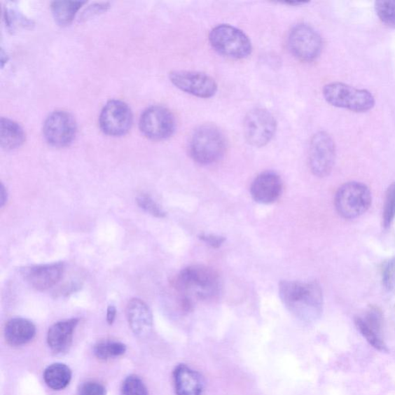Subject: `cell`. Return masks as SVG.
Masks as SVG:
<instances>
[{
  "mask_svg": "<svg viewBox=\"0 0 395 395\" xmlns=\"http://www.w3.org/2000/svg\"><path fill=\"white\" fill-rule=\"evenodd\" d=\"M107 391L104 385L95 382L83 383L78 390V395H106Z\"/></svg>",
  "mask_w": 395,
  "mask_h": 395,
  "instance_id": "4dcf8cb0",
  "label": "cell"
},
{
  "mask_svg": "<svg viewBox=\"0 0 395 395\" xmlns=\"http://www.w3.org/2000/svg\"><path fill=\"white\" fill-rule=\"evenodd\" d=\"M174 387L177 395H201L203 381L195 370L180 364L174 371Z\"/></svg>",
  "mask_w": 395,
  "mask_h": 395,
  "instance_id": "d6986e66",
  "label": "cell"
},
{
  "mask_svg": "<svg viewBox=\"0 0 395 395\" xmlns=\"http://www.w3.org/2000/svg\"><path fill=\"white\" fill-rule=\"evenodd\" d=\"M130 108L123 102L113 100L104 106L99 118L102 130L110 136L125 134L132 124Z\"/></svg>",
  "mask_w": 395,
  "mask_h": 395,
  "instance_id": "7c38bea8",
  "label": "cell"
},
{
  "mask_svg": "<svg viewBox=\"0 0 395 395\" xmlns=\"http://www.w3.org/2000/svg\"><path fill=\"white\" fill-rule=\"evenodd\" d=\"M382 282L387 291L395 287V257L386 261L382 270Z\"/></svg>",
  "mask_w": 395,
  "mask_h": 395,
  "instance_id": "f1b7e54d",
  "label": "cell"
},
{
  "mask_svg": "<svg viewBox=\"0 0 395 395\" xmlns=\"http://www.w3.org/2000/svg\"><path fill=\"white\" fill-rule=\"evenodd\" d=\"M173 285L183 298L208 300L219 295L221 281L214 269L204 265H192L179 273Z\"/></svg>",
  "mask_w": 395,
  "mask_h": 395,
  "instance_id": "7a4b0ae2",
  "label": "cell"
},
{
  "mask_svg": "<svg viewBox=\"0 0 395 395\" xmlns=\"http://www.w3.org/2000/svg\"><path fill=\"white\" fill-rule=\"evenodd\" d=\"M6 22L7 26L11 28L13 30L18 28V27H27L32 26V21L29 20L25 18L22 15L15 12L13 11H6Z\"/></svg>",
  "mask_w": 395,
  "mask_h": 395,
  "instance_id": "f546056e",
  "label": "cell"
},
{
  "mask_svg": "<svg viewBox=\"0 0 395 395\" xmlns=\"http://www.w3.org/2000/svg\"><path fill=\"white\" fill-rule=\"evenodd\" d=\"M123 395H148L147 387L138 376H128L121 387Z\"/></svg>",
  "mask_w": 395,
  "mask_h": 395,
  "instance_id": "4316f807",
  "label": "cell"
},
{
  "mask_svg": "<svg viewBox=\"0 0 395 395\" xmlns=\"http://www.w3.org/2000/svg\"><path fill=\"white\" fill-rule=\"evenodd\" d=\"M8 200V193H7V190L4 187V186L1 185V188H0V206L4 207Z\"/></svg>",
  "mask_w": 395,
  "mask_h": 395,
  "instance_id": "e575fe53",
  "label": "cell"
},
{
  "mask_svg": "<svg viewBox=\"0 0 395 395\" xmlns=\"http://www.w3.org/2000/svg\"><path fill=\"white\" fill-rule=\"evenodd\" d=\"M279 294L286 309L303 321H314L322 314L323 291L320 284L316 281L308 283L281 281Z\"/></svg>",
  "mask_w": 395,
  "mask_h": 395,
  "instance_id": "6da1fadb",
  "label": "cell"
},
{
  "mask_svg": "<svg viewBox=\"0 0 395 395\" xmlns=\"http://www.w3.org/2000/svg\"><path fill=\"white\" fill-rule=\"evenodd\" d=\"M126 314L135 335L141 338L148 337L153 331V317L146 303L141 299H132L127 303Z\"/></svg>",
  "mask_w": 395,
  "mask_h": 395,
  "instance_id": "e0dca14e",
  "label": "cell"
},
{
  "mask_svg": "<svg viewBox=\"0 0 395 395\" xmlns=\"http://www.w3.org/2000/svg\"><path fill=\"white\" fill-rule=\"evenodd\" d=\"M126 346L117 341L105 340L98 343L94 349L95 354L101 360L118 358L126 352Z\"/></svg>",
  "mask_w": 395,
  "mask_h": 395,
  "instance_id": "cb8c5ba5",
  "label": "cell"
},
{
  "mask_svg": "<svg viewBox=\"0 0 395 395\" xmlns=\"http://www.w3.org/2000/svg\"><path fill=\"white\" fill-rule=\"evenodd\" d=\"M25 141L22 128L14 121L2 118L0 120V144L7 151L16 149Z\"/></svg>",
  "mask_w": 395,
  "mask_h": 395,
  "instance_id": "44dd1931",
  "label": "cell"
},
{
  "mask_svg": "<svg viewBox=\"0 0 395 395\" xmlns=\"http://www.w3.org/2000/svg\"><path fill=\"white\" fill-rule=\"evenodd\" d=\"M200 239L207 243V244L211 247L215 249H218L221 247L226 241L225 237L212 234H202L200 235Z\"/></svg>",
  "mask_w": 395,
  "mask_h": 395,
  "instance_id": "1f68e13d",
  "label": "cell"
},
{
  "mask_svg": "<svg viewBox=\"0 0 395 395\" xmlns=\"http://www.w3.org/2000/svg\"><path fill=\"white\" fill-rule=\"evenodd\" d=\"M117 310L115 306H109L107 310V322L111 325L116 320Z\"/></svg>",
  "mask_w": 395,
  "mask_h": 395,
  "instance_id": "836d02e7",
  "label": "cell"
},
{
  "mask_svg": "<svg viewBox=\"0 0 395 395\" xmlns=\"http://www.w3.org/2000/svg\"><path fill=\"white\" fill-rule=\"evenodd\" d=\"M189 154L193 160L203 165L214 164L221 159L226 150L224 134L214 125L196 128L190 139Z\"/></svg>",
  "mask_w": 395,
  "mask_h": 395,
  "instance_id": "3957f363",
  "label": "cell"
},
{
  "mask_svg": "<svg viewBox=\"0 0 395 395\" xmlns=\"http://www.w3.org/2000/svg\"><path fill=\"white\" fill-rule=\"evenodd\" d=\"M77 133V125L69 113L60 111L50 113L43 125L44 138L56 148L69 146Z\"/></svg>",
  "mask_w": 395,
  "mask_h": 395,
  "instance_id": "8fae6325",
  "label": "cell"
},
{
  "mask_svg": "<svg viewBox=\"0 0 395 395\" xmlns=\"http://www.w3.org/2000/svg\"><path fill=\"white\" fill-rule=\"evenodd\" d=\"M382 219L383 227L389 229L395 219V181L387 189Z\"/></svg>",
  "mask_w": 395,
  "mask_h": 395,
  "instance_id": "484cf974",
  "label": "cell"
},
{
  "mask_svg": "<svg viewBox=\"0 0 395 395\" xmlns=\"http://www.w3.org/2000/svg\"><path fill=\"white\" fill-rule=\"evenodd\" d=\"M209 39L212 48L224 57L240 60L251 55V41L237 27L219 25L211 30Z\"/></svg>",
  "mask_w": 395,
  "mask_h": 395,
  "instance_id": "8992f818",
  "label": "cell"
},
{
  "mask_svg": "<svg viewBox=\"0 0 395 395\" xmlns=\"http://www.w3.org/2000/svg\"><path fill=\"white\" fill-rule=\"evenodd\" d=\"M277 120L265 109L257 108L250 111L244 120V135L250 146L261 148L267 146L277 131Z\"/></svg>",
  "mask_w": 395,
  "mask_h": 395,
  "instance_id": "9c48e42d",
  "label": "cell"
},
{
  "mask_svg": "<svg viewBox=\"0 0 395 395\" xmlns=\"http://www.w3.org/2000/svg\"><path fill=\"white\" fill-rule=\"evenodd\" d=\"M109 7L108 3H99L89 7L85 13H83L82 19H87L90 17L94 16L95 14L106 11Z\"/></svg>",
  "mask_w": 395,
  "mask_h": 395,
  "instance_id": "d6a6232c",
  "label": "cell"
},
{
  "mask_svg": "<svg viewBox=\"0 0 395 395\" xmlns=\"http://www.w3.org/2000/svg\"><path fill=\"white\" fill-rule=\"evenodd\" d=\"M72 372L69 367L64 363H53L44 371L45 383L50 389L55 391L63 390L69 385Z\"/></svg>",
  "mask_w": 395,
  "mask_h": 395,
  "instance_id": "7402d4cb",
  "label": "cell"
},
{
  "mask_svg": "<svg viewBox=\"0 0 395 395\" xmlns=\"http://www.w3.org/2000/svg\"><path fill=\"white\" fill-rule=\"evenodd\" d=\"M354 323L356 329L370 345L379 352L389 351L383 338V314L381 310L370 306L366 314L354 319Z\"/></svg>",
  "mask_w": 395,
  "mask_h": 395,
  "instance_id": "5bb4252c",
  "label": "cell"
},
{
  "mask_svg": "<svg viewBox=\"0 0 395 395\" xmlns=\"http://www.w3.org/2000/svg\"><path fill=\"white\" fill-rule=\"evenodd\" d=\"M35 325L25 318H13L6 324L5 338L13 346L24 345L35 337Z\"/></svg>",
  "mask_w": 395,
  "mask_h": 395,
  "instance_id": "ffe728a7",
  "label": "cell"
},
{
  "mask_svg": "<svg viewBox=\"0 0 395 395\" xmlns=\"http://www.w3.org/2000/svg\"><path fill=\"white\" fill-rule=\"evenodd\" d=\"M62 263L34 265L25 269L24 275L27 282L37 291H43L55 286L63 276Z\"/></svg>",
  "mask_w": 395,
  "mask_h": 395,
  "instance_id": "2e32d148",
  "label": "cell"
},
{
  "mask_svg": "<svg viewBox=\"0 0 395 395\" xmlns=\"http://www.w3.org/2000/svg\"><path fill=\"white\" fill-rule=\"evenodd\" d=\"M169 78L174 86L198 97L210 98L217 92L216 82L207 74L176 71L169 74Z\"/></svg>",
  "mask_w": 395,
  "mask_h": 395,
  "instance_id": "4fadbf2b",
  "label": "cell"
},
{
  "mask_svg": "<svg viewBox=\"0 0 395 395\" xmlns=\"http://www.w3.org/2000/svg\"><path fill=\"white\" fill-rule=\"evenodd\" d=\"M78 321V319H71L51 326L48 333V344L53 352L64 354L69 350Z\"/></svg>",
  "mask_w": 395,
  "mask_h": 395,
  "instance_id": "ac0fdd59",
  "label": "cell"
},
{
  "mask_svg": "<svg viewBox=\"0 0 395 395\" xmlns=\"http://www.w3.org/2000/svg\"><path fill=\"white\" fill-rule=\"evenodd\" d=\"M136 202L140 208L155 217L165 218L166 216L165 212L162 207L147 194H141L137 197Z\"/></svg>",
  "mask_w": 395,
  "mask_h": 395,
  "instance_id": "83f0119b",
  "label": "cell"
},
{
  "mask_svg": "<svg viewBox=\"0 0 395 395\" xmlns=\"http://www.w3.org/2000/svg\"><path fill=\"white\" fill-rule=\"evenodd\" d=\"M369 188L359 181H349L341 186L334 197V206L340 216L354 219L366 214L371 206Z\"/></svg>",
  "mask_w": 395,
  "mask_h": 395,
  "instance_id": "5b68a950",
  "label": "cell"
},
{
  "mask_svg": "<svg viewBox=\"0 0 395 395\" xmlns=\"http://www.w3.org/2000/svg\"><path fill=\"white\" fill-rule=\"evenodd\" d=\"M283 4L291 6H301L303 4H306L307 2H300V1H286L284 2Z\"/></svg>",
  "mask_w": 395,
  "mask_h": 395,
  "instance_id": "d590c367",
  "label": "cell"
},
{
  "mask_svg": "<svg viewBox=\"0 0 395 395\" xmlns=\"http://www.w3.org/2000/svg\"><path fill=\"white\" fill-rule=\"evenodd\" d=\"M323 95L326 102L333 107L356 113L367 112L375 107V99L370 91L359 89L341 82L325 85Z\"/></svg>",
  "mask_w": 395,
  "mask_h": 395,
  "instance_id": "277c9868",
  "label": "cell"
},
{
  "mask_svg": "<svg viewBox=\"0 0 395 395\" xmlns=\"http://www.w3.org/2000/svg\"><path fill=\"white\" fill-rule=\"evenodd\" d=\"M336 158V146L332 137L325 132L316 133L309 148V166L315 176L324 178L331 174Z\"/></svg>",
  "mask_w": 395,
  "mask_h": 395,
  "instance_id": "ba28073f",
  "label": "cell"
},
{
  "mask_svg": "<svg viewBox=\"0 0 395 395\" xmlns=\"http://www.w3.org/2000/svg\"><path fill=\"white\" fill-rule=\"evenodd\" d=\"M377 18L384 25L395 28V0H380L375 3Z\"/></svg>",
  "mask_w": 395,
  "mask_h": 395,
  "instance_id": "d4e9b609",
  "label": "cell"
},
{
  "mask_svg": "<svg viewBox=\"0 0 395 395\" xmlns=\"http://www.w3.org/2000/svg\"><path fill=\"white\" fill-rule=\"evenodd\" d=\"M139 126L141 132L148 139L165 140L176 130V120L169 109L162 106H153L143 112Z\"/></svg>",
  "mask_w": 395,
  "mask_h": 395,
  "instance_id": "30bf717a",
  "label": "cell"
},
{
  "mask_svg": "<svg viewBox=\"0 0 395 395\" xmlns=\"http://www.w3.org/2000/svg\"><path fill=\"white\" fill-rule=\"evenodd\" d=\"M283 182L275 172H265L253 181L250 193L255 202L269 205L277 202L282 194Z\"/></svg>",
  "mask_w": 395,
  "mask_h": 395,
  "instance_id": "9a60e30c",
  "label": "cell"
},
{
  "mask_svg": "<svg viewBox=\"0 0 395 395\" xmlns=\"http://www.w3.org/2000/svg\"><path fill=\"white\" fill-rule=\"evenodd\" d=\"M85 1H55L51 4V11L56 22L60 26L71 24Z\"/></svg>",
  "mask_w": 395,
  "mask_h": 395,
  "instance_id": "603a6c76",
  "label": "cell"
},
{
  "mask_svg": "<svg viewBox=\"0 0 395 395\" xmlns=\"http://www.w3.org/2000/svg\"><path fill=\"white\" fill-rule=\"evenodd\" d=\"M288 48L291 54L303 62H312L321 55L323 41L320 34L310 25L300 24L289 33Z\"/></svg>",
  "mask_w": 395,
  "mask_h": 395,
  "instance_id": "52a82bcc",
  "label": "cell"
}]
</instances>
